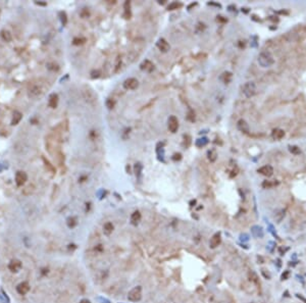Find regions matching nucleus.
<instances>
[{
  "label": "nucleus",
  "instance_id": "1",
  "mask_svg": "<svg viewBox=\"0 0 306 303\" xmlns=\"http://www.w3.org/2000/svg\"><path fill=\"white\" fill-rule=\"evenodd\" d=\"M258 63L261 67H269L273 65L275 59L269 51H262L258 55Z\"/></svg>",
  "mask_w": 306,
  "mask_h": 303
},
{
  "label": "nucleus",
  "instance_id": "2",
  "mask_svg": "<svg viewBox=\"0 0 306 303\" xmlns=\"http://www.w3.org/2000/svg\"><path fill=\"white\" fill-rule=\"evenodd\" d=\"M242 93L246 98H251L256 93V85L253 82H247L242 87Z\"/></svg>",
  "mask_w": 306,
  "mask_h": 303
},
{
  "label": "nucleus",
  "instance_id": "3",
  "mask_svg": "<svg viewBox=\"0 0 306 303\" xmlns=\"http://www.w3.org/2000/svg\"><path fill=\"white\" fill-rule=\"evenodd\" d=\"M28 93L31 97H39L44 93V89L37 83H31L28 87Z\"/></svg>",
  "mask_w": 306,
  "mask_h": 303
},
{
  "label": "nucleus",
  "instance_id": "4",
  "mask_svg": "<svg viewBox=\"0 0 306 303\" xmlns=\"http://www.w3.org/2000/svg\"><path fill=\"white\" fill-rule=\"evenodd\" d=\"M142 298V288L140 286L134 287L128 294V299L132 302H137L140 301Z\"/></svg>",
  "mask_w": 306,
  "mask_h": 303
},
{
  "label": "nucleus",
  "instance_id": "5",
  "mask_svg": "<svg viewBox=\"0 0 306 303\" xmlns=\"http://www.w3.org/2000/svg\"><path fill=\"white\" fill-rule=\"evenodd\" d=\"M83 95H84V98H85L86 101H87L88 103L92 104V105H95V104L97 103V97H96V95L94 94V92L92 91L91 89H89V88L84 89Z\"/></svg>",
  "mask_w": 306,
  "mask_h": 303
},
{
  "label": "nucleus",
  "instance_id": "6",
  "mask_svg": "<svg viewBox=\"0 0 306 303\" xmlns=\"http://www.w3.org/2000/svg\"><path fill=\"white\" fill-rule=\"evenodd\" d=\"M139 86V82L135 78H129L124 82V88L127 90H135Z\"/></svg>",
  "mask_w": 306,
  "mask_h": 303
},
{
  "label": "nucleus",
  "instance_id": "7",
  "mask_svg": "<svg viewBox=\"0 0 306 303\" xmlns=\"http://www.w3.org/2000/svg\"><path fill=\"white\" fill-rule=\"evenodd\" d=\"M179 129V120L175 115L169 116V130L171 133H176Z\"/></svg>",
  "mask_w": 306,
  "mask_h": 303
},
{
  "label": "nucleus",
  "instance_id": "8",
  "mask_svg": "<svg viewBox=\"0 0 306 303\" xmlns=\"http://www.w3.org/2000/svg\"><path fill=\"white\" fill-rule=\"evenodd\" d=\"M27 180H28V176L26 172H17V174H15V184H17L19 187H22V186L27 182Z\"/></svg>",
  "mask_w": 306,
  "mask_h": 303
},
{
  "label": "nucleus",
  "instance_id": "9",
  "mask_svg": "<svg viewBox=\"0 0 306 303\" xmlns=\"http://www.w3.org/2000/svg\"><path fill=\"white\" fill-rule=\"evenodd\" d=\"M22 266H23V263H22L21 260L12 259L8 264V270H10L11 272H17L22 268Z\"/></svg>",
  "mask_w": 306,
  "mask_h": 303
},
{
  "label": "nucleus",
  "instance_id": "10",
  "mask_svg": "<svg viewBox=\"0 0 306 303\" xmlns=\"http://www.w3.org/2000/svg\"><path fill=\"white\" fill-rule=\"evenodd\" d=\"M30 291V285L28 282H23L17 286V292L19 295H26Z\"/></svg>",
  "mask_w": 306,
  "mask_h": 303
},
{
  "label": "nucleus",
  "instance_id": "11",
  "mask_svg": "<svg viewBox=\"0 0 306 303\" xmlns=\"http://www.w3.org/2000/svg\"><path fill=\"white\" fill-rule=\"evenodd\" d=\"M221 233H216V234H214L211 237L210 241H209V245H210L211 248H216L217 246L221 244Z\"/></svg>",
  "mask_w": 306,
  "mask_h": 303
},
{
  "label": "nucleus",
  "instance_id": "12",
  "mask_svg": "<svg viewBox=\"0 0 306 303\" xmlns=\"http://www.w3.org/2000/svg\"><path fill=\"white\" fill-rule=\"evenodd\" d=\"M258 172L265 177H271L273 174V168L271 165H263L258 170Z\"/></svg>",
  "mask_w": 306,
  "mask_h": 303
},
{
  "label": "nucleus",
  "instance_id": "13",
  "mask_svg": "<svg viewBox=\"0 0 306 303\" xmlns=\"http://www.w3.org/2000/svg\"><path fill=\"white\" fill-rule=\"evenodd\" d=\"M157 47H158V49L160 50V51L162 52H167L169 50V44L167 43V41L165 39H159L158 42H157Z\"/></svg>",
  "mask_w": 306,
  "mask_h": 303
},
{
  "label": "nucleus",
  "instance_id": "14",
  "mask_svg": "<svg viewBox=\"0 0 306 303\" xmlns=\"http://www.w3.org/2000/svg\"><path fill=\"white\" fill-rule=\"evenodd\" d=\"M237 128H238V130H239V131L242 132V133L247 134L248 132H249V126H248V124L246 123V120H238Z\"/></svg>",
  "mask_w": 306,
  "mask_h": 303
},
{
  "label": "nucleus",
  "instance_id": "15",
  "mask_svg": "<svg viewBox=\"0 0 306 303\" xmlns=\"http://www.w3.org/2000/svg\"><path fill=\"white\" fill-rule=\"evenodd\" d=\"M57 104H58V95L55 93L51 94L49 96V100H48V105L50 108H56Z\"/></svg>",
  "mask_w": 306,
  "mask_h": 303
},
{
  "label": "nucleus",
  "instance_id": "16",
  "mask_svg": "<svg viewBox=\"0 0 306 303\" xmlns=\"http://www.w3.org/2000/svg\"><path fill=\"white\" fill-rule=\"evenodd\" d=\"M140 67H141V69H144V71L146 72H151L153 71V69H154V65H153V63L150 61V60H144L143 63L140 65Z\"/></svg>",
  "mask_w": 306,
  "mask_h": 303
},
{
  "label": "nucleus",
  "instance_id": "17",
  "mask_svg": "<svg viewBox=\"0 0 306 303\" xmlns=\"http://www.w3.org/2000/svg\"><path fill=\"white\" fill-rule=\"evenodd\" d=\"M0 36H1L3 41L6 42V43H10V42L12 41V36H11V34L9 33L7 30H2V31L0 32Z\"/></svg>",
  "mask_w": 306,
  "mask_h": 303
},
{
  "label": "nucleus",
  "instance_id": "18",
  "mask_svg": "<svg viewBox=\"0 0 306 303\" xmlns=\"http://www.w3.org/2000/svg\"><path fill=\"white\" fill-rule=\"evenodd\" d=\"M251 232H252V234H253V236H254V237H256V238H261V237H263L262 228H261V227H259V226H254V227H252Z\"/></svg>",
  "mask_w": 306,
  "mask_h": 303
},
{
  "label": "nucleus",
  "instance_id": "19",
  "mask_svg": "<svg viewBox=\"0 0 306 303\" xmlns=\"http://www.w3.org/2000/svg\"><path fill=\"white\" fill-rule=\"evenodd\" d=\"M113 229H114V227H113L112 222H107L103 224V233H104L106 236H109V235L113 232Z\"/></svg>",
  "mask_w": 306,
  "mask_h": 303
},
{
  "label": "nucleus",
  "instance_id": "20",
  "mask_svg": "<svg viewBox=\"0 0 306 303\" xmlns=\"http://www.w3.org/2000/svg\"><path fill=\"white\" fill-rule=\"evenodd\" d=\"M284 136H285V132H284V130H281V129H275L273 131V138L275 140H281L284 138Z\"/></svg>",
  "mask_w": 306,
  "mask_h": 303
},
{
  "label": "nucleus",
  "instance_id": "21",
  "mask_svg": "<svg viewBox=\"0 0 306 303\" xmlns=\"http://www.w3.org/2000/svg\"><path fill=\"white\" fill-rule=\"evenodd\" d=\"M22 118H23V114H22L21 112H19V111H15V113H13L12 120H11V125L17 126V124H19V122L22 120Z\"/></svg>",
  "mask_w": 306,
  "mask_h": 303
},
{
  "label": "nucleus",
  "instance_id": "22",
  "mask_svg": "<svg viewBox=\"0 0 306 303\" xmlns=\"http://www.w3.org/2000/svg\"><path fill=\"white\" fill-rule=\"evenodd\" d=\"M140 220H141V213H140V211L136 210V211H134L133 213H132L131 222L133 224H139Z\"/></svg>",
  "mask_w": 306,
  "mask_h": 303
},
{
  "label": "nucleus",
  "instance_id": "23",
  "mask_svg": "<svg viewBox=\"0 0 306 303\" xmlns=\"http://www.w3.org/2000/svg\"><path fill=\"white\" fill-rule=\"evenodd\" d=\"M42 160H43V162H44V165H45V167L47 168V170H48V172H51V174H55V168H54V166H53L52 164L50 163V161H49V160H48V159H46V158L44 157V156H43V157H42Z\"/></svg>",
  "mask_w": 306,
  "mask_h": 303
},
{
  "label": "nucleus",
  "instance_id": "24",
  "mask_svg": "<svg viewBox=\"0 0 306 303\" xmlns=\"http://www.w3.org/2000/svg\"><path fill=\"white\" fill-rule=\"evenodd\" d=\"M219 79H221L225 84H229L232 80V74L230 73V72H225V73L221 74Z\"/></svg>",
  "mask_w": 306,
  "mask_h": 303
},
{
  "label": "nucleus",
  "instance_id": "25",
  "mask_svg": "<svg viewBox=\"0 0 306 303\" xmlns=\"http://www.w3.org/2000/svg\"><path fill=\"white\" fill-rule=\"evenodd\" d=\"M207 155H208V159L210 160V162H214L217 158V153L214 149H211L207 152Z\"/></svg>",
  "mask_w": 306,
  "mask_h": 303
},
{
  "label": "nucleus",
  "instance_id": "26",
  "mask_svg": "<svg viewBox=\"0 0 306 303\" xmlns=\"http://www.w3.org/2000/svg\"><path fill=\"white\" fill-rule=\"evenodd\" d=\"M67 227H69V228H71V229L75 228V227L77 226V218H76L75 216H71V218H67Z\"/></svg>",
  "mask_w": 306,
  "mask_h": 303
},
{
  "label": "nucleus",
  "instance_id": "27",
  "mask_svg": "<svg viewBox=\"0 0 306 303\" xmlns=\"http://www.w3.org/2000/svg\"><path fill=\"white\" fill-rule=\"evenodd\" d=\"M34 191H35V187H34L33 185H29V186H27L25 189H23V194L26 196H29V195H31Z\"/></svg>",
  "mask_w": 306,
  "mask_h": 303
},
{
  "label": "nucleus",
  "instance_id": "28",
  "mask_svg": "<svg viewBox=\"0 0 306 303\" xmlns=\"http://www.w3.org/2000/svg\"><path fill=\"white\" fill-rule=\"evenodd\" d=\"M207 143H208L207 138H200V139H198L197 141H196V146H197V147H203V146H205Z\"/></svg>",
  "mask_w": 306,
  "mask_h": 303
},
{
  "label": "nucleus",
  "instance_id": "29",
  "mask_svg": "<svg viewBox=\"0 0 306 303\" xmlns=\"http://www.w3.org/2000/svg\"><path fill=\"white\" fill-rule=\"evenodd\" d=\"M182 6H183V4H182V3L173 2V3H171V4H169V6H167V9H169V10H175V9L181 8Z\"/></svg>",
  "mask_w": 306,
  "mask_h": 303
},
{
  "label": "nucleus",
  "instance_id": "30",
  "mask_svg": "<svg viewBox=\"0 0 306 303\" xmlns=\"http://www.w3.org/2000/svg\"><path fill=\"white\" fill-rule=\"evenodd\" d=\"M130 2L129 1H127V2L125 3V13H126V19H130V17H131V9H130Z\"/></svg>",
  "mask_w": 306,
  "mask_h": 303
},
{
  "label": "nucleus",
  "instance_id": "31",
  "mask_svg": "<svg viewBox=\"0 0 306 303\" xmlns=\"http://www.w3.org/2000/svg\"><path fill=\"white\" fill-rule=\"evenodd\" d=\"M135 172H136V176H138V177L141 174V172H142V164L140 163V162H138V163L135 164Z\"/></svg>",
  "mask_w": 306,
  "mask_h": 303
},
{
  "label": "nucleus",
  "instance_id": "32",
  "mask_svg": "<svg viewBox=\"0 0 306 303\" xmlns=\"http://www.w3.org/2000/svg\"><path fill=\"white\" fill-rule=\"evenodd\" d=\"M115 105V101L113 99H111V98H108L106 101V106L108 109H112L113 107H114Z\"/></svg>",
  "mask_w": 306,
  "mask_h": 303
},
{
  "label": "nucleus",
  "instance_id": "33",
  "mask_svg": "<svg viewBox=\"0 0 306 303\" xmlns=\"http://www.w3.org/2000/svg\"><path fill=\"white\" fill-rule=\"evenodd\" d=\"M186 142H187V145H186V147H189L190 144H191V137H190L189 135L184 136V144H186Z\"/></svg>",
  "mask_w": 306,
  "mask_h": 303
},
{
  "label": "nucleus",
  "instance_id": "34",
  "mask_svg": "<svg viewBox=\"0 0 306 303\" xmlns=\"http://www.w3.org/2000/svg\"><path fill=\"white\" fill-rule=\"evenodd\" d=\"M84 42H85V39H83V38H76V39H74V44L75 45H81Z\"/></svg>",
  "mask_w": 306,
  "mask_h": 303
},
{
  "label": "nucleus",
  "instance_id": "35",
  "mask_svg": "<svg viewBox=\"0 0 306 303\" xmlns=\"http://www.w3.org/2000/svg\"><path fill=\"white\" fill-rule=\"evenodd\" d=\"M290 151H291L292 153H295V154L300 153V149L297 147V146H290Z\"/></svg>",
  "mask_w": 306,
  "mask_h": 303
},
{
  "label": "nucleus",
  "instance_id": "36",
  "mask_svg": "<svg viewBox=\"0 0 306 303\" xmlns=\"http://www.w3.org/2000/svg\"><path fill=\"white\" fill-rule=\"evenodd\" d=\"M121 57L119 56L117 59V63H115V72L119 71V69L121 67Z\"/></svg>",
  "mask_w": 306,
  "mask_h": 303
},
{
  "label": "nucleus",
  "instance_id": "37",
  "mask_svg": "<svg viewBox=\"0 0 306 303\" xmlns=\"http://www.w3.org/2000/svg\"><path fill=\"white\" fill-rule=\"evenodd\" d=\"M60 15H61V23H62V25L65 26V24H67V15H65V13H61Z\"/></svg>",
  "mask_w": 306,
  "mask_h": 303
},
{
  "label": "nucleus",
  "instance_id": "38",
  "mask_svg": "<svg viewBox=\"0 0 306 303\" xmlns=\"http://www.w3.org/2000/svg\"><path fill=\"white\" fill-rule=\"evenodd\" d=\"M188 120H190L191 122H194V120H195V115H194V112L190 111L189 113H188Z\"/></svg>",
  "mask_w": 306,
  "mask_h": 303
},
{
  "label": "nucleus",
  "instance_id": "39",
  "mask_svg": "<svg viewBox=\"0 0 306 303\" xmlns=\"http://www.w3.org/2000/svg\"><path fill=\"white\" fill-rule=\"evenodd\" d=\"M99 76H100V72L99 71H94V72H92V76H91V77L92 78H93V79H95V78H99Z\"/></svg>",
  "mask_w": 306,
  "mask_h": 303
},
{
  "label": "nucleus",
  "instance_id": "40",
  "mask_svg": "<svg viewBox=\"0 0 306 303\" xmlns=\"http://www.w3.org/2000/svg\"><path fill=\"white\" fill-rule=\"evenodd\" d=\"M181 158H182V155H181L180 153H176L175 155L173 156V160H177V159L180 160Z\"/></svg>",
  "mask_w": 306,
  "mask_h": 303
},
{
  "label": "nucleus",
  "instance_id": "41",
  "mask_svg": "<svg viewBox=\"0 0 306 303\" xmlns=\"http://www.w3.org/2000/svg\"><path fill=\"white\" fill-rule=\"evenodd\" d=\"M248 239H249V238H248V235H245V234H244V235H241V240H243V241H248Z\"/></svg>",
  "mask_w": 306,
  "mask_h": 303
},
{
  "label": "nucleus",
  "instance_id": "42",
  "mask_svg": "<svg viewBox=\"0 0 306 303\" xmlns=\"http://www.w3.org/2000/svg\"><path fill=\"white\" fill-rule=\"evenodd\" d=\"M80 303H91L90 302V300H88V299H82L81 301H80Z\"/></svg>",
  "mask_w": 306,
  "mask_h": 303
},
{
  "label": "nucleus",
  "instance_id": "43",
  "mask_svg": "<svg viewBox=\"0 0 306 303\" xmlns=\"http://www.w3.org/2000/svg\"><path fill=\"white\" fill-rule=\"evenodd\" d=\"M297 297H298V298H299V299H301V300H302V301H304V302H305V303H306V299H305V298H304V297H302V296H301V295L297 294Z\"/></svg>",
  "mask_w": 306,
  "mask_h": 303
},
{
  "label": "nucleus",
  "instance_id": "44",
  "mask_svg": "<svg viewBox=\"0 0 306 303\" xmlns=\"http://www.w3.org/2000/svg\"><path fill=\"white\" fill-rule=\"evenodd\" d=\"M289 275V272H286L285 275L283 274V276H282V278H283V280H286V278H287V276Z\"/></svg>",
  "mask_w": 306,
  "mask_h": 303
}]
</instances>
